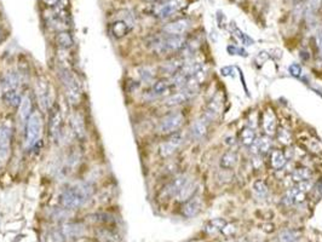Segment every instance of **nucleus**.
Listing matches in <instances>:
<instances>
[{"label":"nucleus","instance_id":"1","mask_svg":"<svg viewBox=\"0 0 322 242\" xmlns=\"http://www.w3.org/2000/svg\"><path fill=\"white\" fill-rule=\"evenodd\" d=\"M96 187L91 182H77L68 185L60 195L61 206L67 210H78L85 206L94 196Z\"/></svg>","mask_w":322,"mask_h":242},{"label":"nucleus","instance_id":"2","mask_svg":"<svg viewBox=\"0 0 322 242\" xmlns=\"http://www.w3.org/2000/svg\"><path fill=\"white\" fill-rule=\"evenodd\" d=\"M185 43L187 39L184 35H170L163 33L162 35L154 36L149 41V46L159 55H167L182 51Z\"/></svg>","mask_w":322,"mask_h":242},{"label":"nucleus","instance_id":"3","mask_svg":"<svg viewBox=\"0 0 322 242\" xmlns=\"http://www.w3.org/2000/svg\"><path fill=\"white\" fill-rule=\"evenodd\" d=\"M44 129V121L40 112L34 111L24 125V146L27 150L35 148L41 141Z\"/></svg>","mask_w":322,"mask_h":242},{"label":"nucleus","instance_id":"4","mask_svg":"<svg viewBox=\"0 0 322 242\" xmlns=\"http://www.w3.org/2000/svg\"><path fill=\"white\" fill-rule=\"evenodd\" d=\"M61 80H62L63 87H64L65 96L70 104L77 106L81 101V86H80L79 80L77 79L73 73H70L67 68H63L61 70Z\"/></svg>","mask_w":322,"mask_h":242},{"label":"nucleus","instance_id":"5","mask_svg":"<svg viewBox=\"0 0 322 242\" xmlns=\"http://www.w3.org/2000/svg\"><path fill=\"white\" fill-rule=\"evenodd\" d=\"M184 124V115L180 112H172L163 116L158 125V132L161 134H172L179 131Z\"/></svg>","mask_w":322,"mask_h":242},{"label":"nucleus","instance_id":"6","mask_svg":"<svg viewBox=\"0 0 322 242\" xmlns=\"http://www.w3.org/2000/svg\"><path fill=\"white\" fill-rule=\"evenodd\" d=\"M48 131L55 143L61 141L63 136V116L57 104H52L48 111Z\"/></svg>","mask_w":322,"mask_h":242},{"label":"nucleus","instance_id":"7","mask_svg":"<svg viewBox=\"0 0 322 242\" xmlns=\"http://www.w3.org/2000/svg\"><path fill=\"white\" fill-rule=\"evenodd\" d=\"M187 5V0H165L154 7V16L159 19H167L175 16Z\"/></svg>","mask_w":322,"mask_h":242},{"label":"nucleus","instance_id":"8","mask_svg":"<svg viewBox=\"0 0 322 242\" xmlns=\"http://www.w3.org/2000/svg\"><path fill=\"white\" fill-rule=\"evenodd\" d=\"M35 95L41 111L43 112L50 111V108L52 107V104H51L52 99H51V90L48 80L44 79V78H39V79H36Z\"/></svg>","mask_w":322,"mask_h":242},{"label":"nucleus","instance_id":"9","mask_svg":"<svg viewBox=\"0 0 322 242\" xmlns=\"http://www.w3.org/2000/svg\"><path fill=\"white\" fill-rule=\"evenodd\" d=\"M184 143V134L182 132L177 131L175 133L170 134V137L167 138V141L162 142L160 144V155L162 158H168V156L173 155L178 149L182 146V144Z\"/></svg>","mask_w":322,"mask_h":242},{"label":"nucleus","instance_id":"10","mask_svg":"<svg viewBox=\"0 0 322 242\" xmlns=\"http://www.w3.org/2000/svg\"><path fill=\"white\" fill-rule=\"evenodd\" d=\"M11 126L7 122L0 125V165L5 163L11 149Z\"/></svg>","mask_w":322,"mask_h":242},{"label":"nucleus","instance_id":"11","mask_svg":"<svg viewBox=\"0 0 322 242\" xmlns=\"http://www.w3.org/2000/svg\"><path fill=\"white\" fill-rule=\"evenodd\" d=\"M192 27V21L189 18H179L170 22L162 27V32L170 35H184Z\"/></svg>","mask_w":322,"mask_h":242},{"label":"nucleus","instance_id":"12","mask_svg":"<svg viewBox=\"0 0 322 242\" xmlns=\"http://www.w3.org/2000/svg\"><path fill=\"white\" fill-rule=\"evenodd\" d=\"M196 94V91H193V90L188 89H182L178 90L175 94L170 95L168 97H166L165 99V106L167 107H177L180 104L185 103L187 101H189L194 95Z\"/></svg>","mask_w":322,"mask_h":242},{"label":"nucleus","instance_id":"13","mask_svg":"<svg viewBox=\"0 0 322 242\" xmlns=\"http://www.w3.org/2000/svg\"><path fill=\"white\" fill-rule=\"evenodd\" d=\"M19 82H21L19 73L15 72V70L6 72L0 80V92L19 89Z\"/></svg>","mask_w":322,"mask_h":242},{"label":"nucleus","instance_id":"14","mask_svg":"<svg viewBox=\"0 0 322 242\" xmlns=\"http://www.w3.org/2000/svg\"><path fill=\"white\" fill-rule=\"evenodd\" d=\"M171 89H172V84H171L170 79L158 80L152 84L149 91H148V96L149 98H159V97L166 96Z\"/></svg>","mask_w":322,"mask_h":242},{"label":"nucleus","instance_id":"15","mask_svg":"<svg viewBox=\"0 0 322 242\" xmlns=\"http://www.w3.org/2000/svg\"><path fill=\"white\" fill-rule=\"evenodd\" d=\"M85 226L81 223H65L61 228V235L64 239H77L84 235Z\"/></svg>","mask_w":322,"mask_h":242},{"label":"nucleus","instance_id":"16","mask_svg":"<svg viewBox=\"0 0 322 242\" xmlns=\"http://www.w3.org/2000/svg\"><path fill=\"white\" fill-rule=\"evenodd\" d=\"M188 176L187 175H179L177 176V177L173 178L172 180H171L170 183H168L167 185H166L165 190H163V194L166 195V196H170V197H175L176 195L178 194V192H179L180 189L183 188V185L185 184V183L188 182Z\"/></svg>","mask_w":322,"mask_h":242},{"label":"nucleus","instance_id":"17","mask_svg":"<svg viewBox=\"0 0 322 242\" xmlns=\"http://www.w3.org/2000/svg\"><path fill=\"white\" fill-rule=\"evenodd\" d=\"M202 207V201L200 197L193 196L192 199L185 201L184 206L182 209L183 216L187 217V218H193V217L196 216L200 211H201Z\"/></svg>","mask_w":322,"mask_h":242},{"label":"nucleus","instance_id":"18","mask_svg":"<svg viewBox=\"0 0 322 242\" xmlns=\"http://www.w3.org/2000/svg\"><path fill=\"white\" fill-rule=\"evenodd\" d=\"M306 193L301 192V190L297 188V185H294V187L290 188V189L287 190L285 196L282 197V201H284L285 205H287V206H291V205H297L303 202L304 200H306Z\"/></svg>","mask_w":322,"mask_h":242},{"label":"nucleus","instance_id":"19","mask_svg":"<svg viewBox=\"0 0 322 242\" xmlns=\"http://www.w3.org/2000/svg\"><path fill=\"white\" fill-rule=\"evenodd\" d=\"M70 126H72L73 133L75 134L77 138L82 139L86 136V126H85L84 116L81 114H73V116L70 118Z\"/></svg>","mask_w":322,"mask_h":242},{"label":"nucleus","instance_id":"20","mask_svg":"<svg viewBox=\"0 0 322 242\" xmlns=\"http://www.w3.org/2000/svg\"><path fill=\"white\" fill-rule=\"evenodd\" d=\"M22 96L23 95L21 94V90L19 89L9 90V91L1 92V101L10 108H16L21 103Z\"/></svg>","mask_w":322,"mask_h":242},{"label":"nucleus","instance_id":"21","mask_svg":"<svg viewBox=\"0 0 322 242\" xmlns=\"http://www.w3.org/2000/svg\"><path fill=\"white\" fill-rule=\"evenodd\" d=\"M131 29H132V24H130L125 19H119V21L113 22L111 24V33L116 39H120L123 36L128 35L131 32Z\"/></svg>","mask_w":322,"mask_h":242},{"label":"nucleus","instance_id":"22","mask_svg":"<svg viewBox=\"0 0 322 242\" xmlns=\"http://www.w3.org/2000/svg\"><path fill=\"white\" fill-rule=\"evenodd\" d=\"M196 182L193 179H189L187 183H185L184 185H183L182 189L178 192V194L176 195V200H177L178 202H185L188 201V200L192 199L193 196H194L195 192H196Z\"/></svg>","mask_w":322,"mask_h":242},{"label":"nucleus","instance_id":"23","mask_svg":"<svg viewBox=\"0 0 322 242\" xmlns=\"http://www.w3.org/2000/svg\"><path fill=\"white\" fill-rule=\"evenodd\" d=\"M222 108V101L219 97L214 96L211 101L207 103L206 109H205V120H214L218 116L219 112Z\"/></svg>","mask_w":322,"mask_h":242},{"label":"nucleus","instance_id":"24","mask_svg":"<svg viewBox=\"0 0 322 242\" xmlns=\"http://www.w3.org/2000/svg\"><path fill=\"white\" fill-rule=\"evenodd\" d=\"M33 113L32 111V98L28 94H23L21 99V103L18 106V114H19V119H21L22 122H24L26 125L27 120L31 116V114Z\"/></svg>","mask_w":322,"mask_h":242},{"label":"nucleus","instance_id":"25","mask_svg":"<svg viewBox=\"0 0 322 242\" xmlns=\"http://www.w3.org/2000/svg\"><path fill=\"white\" fill-rule=\"evenodd\" d=\"M190 136L194 141H200L207 133V121L205 119L195 120L190 126Z\"/></svg>","mask_w":322,"mask_h":242},{"label":"nucleus","instance_id":"26","mask_svg":"<svg viewBox=\"0 0 322 242\" xmlns=\"http://www.w3.org/2000/svg\"><path fill=\"white\" fill-rule=\"evenodd\" d=\"M263 129L268 136L276 133V116L272 111H267L263 115Z\"/></svg>","mask_w":322,"mask_h":242},{"label":"nucleus","instance_id":"27","mask_svg":"<svg viewBox=\"0 0 322 242\" xmlns=\"http://www.w3.org/2000/svg\"><path fill=\"white\" fill-rule=\"evenodd\" d=\"M226 226V222L224 221V219L222 218H214V219H211V221H209L206 223V226H205V233L207 234V235H217V234L222 233V230L224 229V226Z\"/></svg>","mask_w":322,"mask_h":242},{"label":"nucleus","instance_id":"28","mask_svg":"<svg viewBox=\"0 0 322 242\" xmlns=\"http://www.w3.org/2000/svg\"><path fill=\"white\" fill-rule=\"evenodd\" d=\"M239 160V156L235 151H225L223 154V156L221 158V161H219V165L223 170H233L234 167L236 166Z\"/></svg>","mask_w":322,"mask_h":242},{"label":"nucleus","instance_id":"29","mask_svg":"<svg viewBox=\"0 0 322 242\" xmlns=\"http://www.w3.org/2000/svg\"><path fill=\"white\" fill-rule=\"evenodd\" d=\"M287 162V156L281 150H273L270 154V163L274 170H281Z\"/></svg>","mask_w":322,"mask_h":242},{"label":"nucleus","instance_id":"30","mask_svg":"<svg viewBox=\"0 0 322 242\" xmlns=\"http://www.w3.org/2000/svg\"><path fill=\"white\" fill-rule=\"evenodd\" d=\"M253 144H255L256 154H267L270 150V148H272V141L267 136L259 137L258 139H256Z\"/></svg>","mask_w":322,"mask_h":242},{"label":"nucleus","instance_id":"31","mask_svg":"<svg viewBox=\"0 0 322 242\" xmlns=\"http://www.w3.org/2000/svg\"><path fill=\"white\" fill-rule=\"evenodd\" d=\"M311 176V172L308 170V168L306 167H299V168H296V170L293 171V172L291 173V180L293 183H301V182H306V180H308L309 178H310Z\"/></svg>","mask_w":322,"mask_h":242},{"label":"nucleus","instance_id":"32","mask_svg":"<svg viewBox=\"0 0 322 242\" xmlns=\"http://www.w3.org/2000/svg\"><path fill=\"white\" fill-rule=\"evenodd\" d=\"M137 77L142 82L153 84L155 79V72L150 67H140L137 69Z\"/></svg>","mask_w":322,"mask_h":242},{"label":"nucleus","instance_id":"33","mask_svg":"<svg viewBox=\"0 0 322 242\" xmlns=\"http://www.w3.org/2000/svg\"><path fill=\"white\" fill-rule=\"evenodd\" d=\"M56 43H57V45L60 46V48L67 50V48H69L70 46L73 45V39L69 33H67V32H61V33H58L57 36H56Z\"/></svg>","mask_w":322,"mask_h":242},{"label":"nucleus","instance_id":"34","mask_svg":"<svg viewBox=\"0 0 322 242\" xmlns=\"http://www.w3.org/2000/svg\"><path fill=\"white\" fill-rule=\"evenodd\" d=\"M253 192L256 193V195L259 197H265L269 194V189H268V185L264 180H256L253 183Z\"/></svg>","mask_w":322,"mask_h":242},{"label":"nucleus","instance_id":"35","mask_svg":"<svg viewBox=\"0 0 322 242\" xmlns=\"http://www.w3.org/2000/svg\"><path fill=\"white\" fill-rule=\"evenodd\" d=\"M256 141V134L253 129H243L241 132V143L246 146H251Z\"/></svg>","mask_w":322,"mask_h":242},{"label":"nucleus","instance_id":"36","mask_svg":"<svg viewBox=\"0 0 322 242\" xmlns=\"http://www.w3.org/2000/svg\"><path fill=\"white\" fill-rule=\"evenodd\" d=\"M298 240L299 234L296 230H284L279 235V242H297Z\"/></svg>","mask_w":322,"mask_h":242},{"label":"nucleus","instance_id":"37","mask_svg":"<svg viewBox=\"0 0 322 242\" xmlns=\"http://www.w3.org/2000/svg\"><path fill=\"white\" fill-rule=\"evenodd\" d=\"M277 141L284 145H290L292 143V134L286 129H280L277 131Z\"/></svg>","mask_w":322,"mask_h":242},{"label":"nucleus","instance_id":"38","mask_svg":"<svg viewBox=\"0 0 322 242\" xmlns=\"http://www.w3.org/2000/svg\"><path fill=\"white\" fill-rule=\"evenodd\" d=\"M316 44H318V50H319V55L322 58V26L319 29V33L316 35Z\"/></svg>","mask_w":322,"mask_h":242},{"label":"nucleus","instance_id":"39","mask_svg":"<svg viewBox=\"0 0 322 242\" xmlns=\"http://www.w3.org/2000/svg\"><path fill=\"white\" fill-rule=\"evenodd\" d=\"M290 73L294 75V77H299L302 73V68L298 65H296V63H293V65H290Z\"/></svg>","mask_w":322,"mask_h":242},{"label":"nucleus","instance_id":"40","mask_svg":"<svg viewBox=\"0 0 322 242\" xmlns=\"http://www.w3.org/2000/svg\"><path fill=\"white\" fill-rule=\"evenodd\" d=\"M7 35H9L7 31L4 28V26H1V24H0V45H1V44L4 43L5 40H6Z\"/></svg>","mask_w":322,"mask_h":242},{"label":"nucleus","instance_id":"41","mask_svg":"<svg viewBox=\"0 0 322 242\" xmlns=\"http://www.w3.org/2000/svg\"><path fill=\"white\" fill-rule=\"evenodd\" d=\"M44 2H45L46 5H48V6L57 7L58 4L61 2V0H44Z\"/></svg>","mask_w":322,"mask_h":242},{"label":"nucleus","instance_id":"42","mask_svg":"<svg viewBox=\"0 0 322 242\" xmlns=\"http://www.w3.org/2000/svg\"><path fill=\"white\" fill-rule=\"evenodd\" d=\"M147 1H157V0H147Z\"/></svg>","mask_w":322,"mask_h":242},{"label":"nucleus","instance_id":"43","mask_svg":"<svg viewBox=\"0 0 322 242\" xmlns=\"http://www.w3.org/2000/svg\"><path fill=\"white\" fill-rule=\"evenodd\" d=\"M236 1H239V2H240V1H242V0H236Z\"/></svg>","mask_w":322,"mask_h":242}]
</instances>
